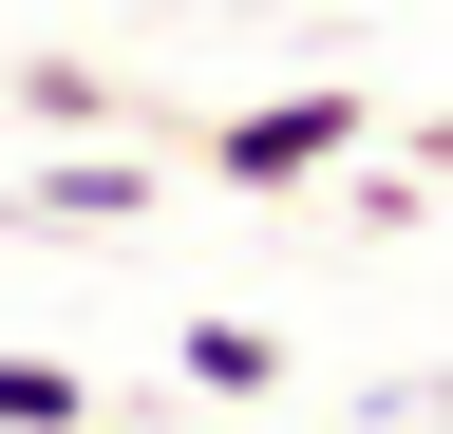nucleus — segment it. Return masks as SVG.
Instances as JSON below:
<instances>
[{
  "label": "nucleus",
  "instance_id": "f257e3e1",
  "mask_svg": "<svg viewBox=\"0 0 453 434\" xmlns=\"http://www.w3.org/2000/svg\"><path fill=\"white\" fill-rule=\"evenodd\" d=\"M340 151H378V95H359V76H303V95L208 114L189 171H208V189H340Z\"/></svg>",
  "mask_w": 453,
  "mask_h": 434
},
{
  "label": "nucleus",
  "instance_id": "f03ea898",
  "mask_svg": "<svg viewBox=\"0 0 453 434\" xmlns=\"http://www.w3.org/2000/svg\"><path fill=\"white\" fill-rule=\"evenodd\" d=\"M151 208H170V171H151V151L76 133V151H38V171L0 189V227H19V246H113V227H151Z\"/></svg>",
  "mask_w": 453,
  "mask_h": 434
},
{
  "label": "nucleus",
  "instance_id": "7ed1b4c3",
  "mask_svg": "<svg viewBox=\"0 0 453 434\" xmlns=\"http://www.w3.org/2000/svg\"><path fill=\"white\" fill-rule=\"evenodd\" d=\"M265 377H283V340H265V321H170V397H208V415H246Z\"/></svg>",
  "mask_w": 453,
  "mask_h": 434
},
{
  "label": "nucleus",
  "instance_id": "20e7f679",
  "mask_svg": "<svg viewBox=\"0 0 453 434\" xmlns=\"http://www.w3.org/2000/svg\"><path fill=\"white\" fill-rule=\"evenodd\" d=\"M0 434H113V397L76 359H38V340H0Z\"/></svg>",
  "mask_w": 453,
  "mask_h": 434
},
{
  "label": "nucleus",
  "instance_id": "39448f33",
  "mask_svg": "<svg viewBox=\"0 0 453 434\" xmlns=\"http://www.w3.org/2000/svg\"><path fill=\"white\" fill-rule=\"evenodd\" d=\"M19 114H38V133H113V76H76V57H19Z\"/></svg>",
  "mask_w": 453,
  "mask_h": 434
},
{
  "label": "nucleus",
  "instance_id": "423d86ee",
  "mask_svg": "<svg viewBox=\"0 0 453 434\" xmlns=\"http://www.w3.org/2000/svg\"><path fill=\"white\" fill-rule=\"evenodd\" d=\"M340 208H359L378 246H396V227H434V189H416V171H378V151H340Z\"/></svg>",
  "mask_w": 453,
  "mask_h": 434
},
{
  "label": "nucleus",
  "instance_id": "0eeeda50",
  "mask_svg": "<svg viewBox=\"0 0 453 434\" xmlns=\"http://www.w3.org/2000/svg\"><path fill=\"white\" fill-rule=\"evenodd\" d=\"M416 171H434V189H453V114H434V133H416Z\"/></svg>",
  "mask_w": 453,
  "mask_h": 434
}]
</instances>
